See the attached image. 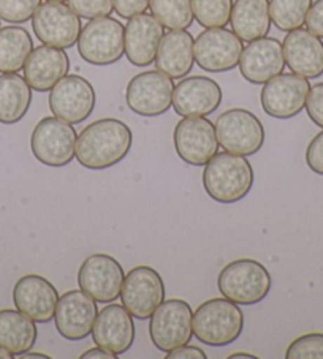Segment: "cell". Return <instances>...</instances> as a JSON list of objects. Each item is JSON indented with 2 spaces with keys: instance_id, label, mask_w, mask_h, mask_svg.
<instances>
[{
  "instance_id": "cell-33",
  "label": "cell",
  "mask_w": 323,
  "mask_h": 359,
  "mask_svg": "<svg viewBox=\"0 0 323 359\" xmlns=\"http://www.w3.org/2000/svg\"><path fill=\"white\" fill-rule=\"evenodd\" d=\"M287 359H323V334L309 332L295 339L285 351Z\"/></svg>"
},
{
  "instance_id": "cell-28",
  "label": "cell",
  "mask_w": 323,
  "mask_h": 359,
  "mask_svg": "<svg viewBox=\"0 0 323 359\" xmlns=\"http://www.w3.org/2000/svg\"><path fill=\"white\" fill-rule=\"evenodd\" d=\"M39 337L35 321L16 309L0 311V346L15 356L34 348Z\"/></svg>"
},
{
  "instance_id": "cell-23",
  "label": "cell",
  "mask_w": 323,
  "mask_h": 359,
  "mask_svg": "<svg viewBox=\"0 0 323 359\" xmlns=\"http://www.w3.org/2000/svg\"><path fill=\"white\" fill-rule=\"evenodd\" d=\"M24 79L37 92H48L65 78L70 72V59L65 49L41 45L34 51L24 64Z\"/></svg>"
},
{
  "instance_id": "cell-15",
  "label": "cell",
  "mask_w": 323,
  "mask_h": 359,
  "mask_svg": "<svg viewBox=\"0 0 323 359\" xmlns=\"http://www.w3.org/2000/svg\"><path fill=\"white\" fill-rule=\"evenodd\" d=\"M173 142L178 157L192 166H204L219 149L216 126L206 117H183L173 132Z\"/></svg>"
},
{
  "instance_id": "cell-20",
  "label": "cell",
  "mask_w": 323,
  "mask_h": 359,
  "mask_svg": "<svg viewBox=\"0 0 323 359\" xmlns=\"http://www.w3.org/2000/svg\"><path fill=\"white\" fill-rule=\"evenodd\" d=\"M285 67L282 43L271 36L253 40L242 49L239 59L241 76L251 84H265L281 75Z\"/></svg>"
},
{
  "instance_id": "cell-36",
  "label": "cell",
  "mask_w": 323,
  "mask_h": 359,
  "mask_svg": "<svg viewBox=\"0 0 323 359\" xmlns=\"http://www.w3.org/2000/svg\"><path fill=\"white\" fill-rule=\"evenodd\" d=\"M306 113L309 119L317 127L323 128V83H319L310 88L308 100H306Z\"/></svg>"
},
{
  "instance_id": "cell-44",
  "label": "cell",
  "mask_w": 323,
  "mask_h": 359,
  "mask_svg": "<svg viewBox=\"0 0 323 359\" xmlns=\"http://www.w3.org/2000/svg\"><path fill=\"white\" fill-rule=\"evenodd\" d=\"M15 355L13 353H10L8 350H5L4 346H0V359H11Z\"/></svg>"
},
{
  "instance_id": "cell-13",
  "label": "cell",
  "mask_w": 323,
  "mask_h": 359,
  "mask_svg": "<svg viewBox=\"0 0 323 359\" xmlns=\"http://www.w3.org/2000/svg\"><path fill=\"white\" fill-rule=\"evenodd\" d=\"M309 90V79L296 73H281L263 84L260 103L270 117L291 119L306 107Z\"/></svg>"
},
{
  "instance_id": "cell-1",
  "label": "cell",
  "mask_w": 323,
  "mask_h": 359,
  "mask_svg": "<svg viewBox=\"0 0 323 359\" xmlns=\"http://www.w3.org/2000/svg\"><path fill=\"white\" fill-rule=\"evenodd\" d=\"M132 144L133 135L127 123L105 117L89 123L78 135L77 160L88 170H108L128 156Z\"/></svg>"
},
{
  "instance_id": "cell-42",
  "label": "cell",
  "mask_w": 323,
  "mask_h": 359,
  "mask_svg": "<svg viewBox=\"0 0 323 359\" xmlns=\"http://www.w3.org/2000/svg\"><path fill=\"white\" fill-rule=\"evenodd\" d=\"M16 358H20V359H49L51 356H48V355H45V353H35V351H24V353H21V355H18Z\"/></svg>"
},
{
  "instance_id": "cell-9",
  "label": "cell",
  "mask_w": 323,
  "mask_h": 359,
  "mask_svg": "<svg viewBox=\"0 0 323 359\" xmlns=\"http://www.w3.org/2000/svg\"><path fill=\"white\" fill-rule=\"evenodd\" d=\"M175 83L159 70L138 73L130 79L126 89V102L130 111L143 117H157L173 107Z\"/></svg>"
},
{
  "instance_id": "cell-4",
  "label": "cell",
  "mask_w": 323,
  "mask_h": 359,
  "mask_svg": "<svg viewBox=\"0 0 323 359\" xmlns=\"http://www.w3.org/2000/svg\"><path fill=\"white\" fill-rule=\"evenodd\" d=\"M244 330V315L227 298L204 301L194 312V336L209 346L233 344Z\"/></svg>"
},
{
  "instance_id": "cell-18",
  "label": "cell",
  "mask_w": 323,
  "mask_h": 359,
  "mask_svg": "<svg viewBox=\"0 0 323 359\" xmlns=\"http://www.w3.org/2000/svg\"><path fill=\"white\" fill-rule=\"evenodd\" d=\"M59 298L54 285L37 274L22 276L13 287L15 307L35 323H49L54 318Z\"/></svg>"
},
{
  "instance_id": "cell-3",
  "label": "cell",
  "mask_w": 323,
  "mask_h": 359,
  "mask_svg": "<svg viewBox=\"0 0 323 359\" xmlns=\"http://www.w3.org/2000/svg\"><path fill=\"white\" fill-rule=\"evenodd\" d=\"M271 274L265 266L251 258H239L223 266L217 277V288L223 298L238 306L262 302L271 292Z\"/></svg>"
},
{
  "instance_id": "cell-14",
  "label": "cell",
  "mask_w": 323,
  "mask_h": 359,
  "mask_svg": "<svg viewBox=\"0 0 323 359\" xmlns=\"http://www.w3.org/2000/svg\"><path fill=\"white\" fill-rule=\"evenodd\" d=\"M51 113L68 123H81L94 113L97 95L88 79L79 75H67L49 92Z\"/></svg>"
},
{
  "instance_id": "cell-39",
  "label": "cell",
  "mask_w": 323,
  "mask_h": 359,
  "mask_svg": "<svg viewBox=\"0 0 323 359\" xmlns=\"http://www.w3.org/2000/svg\"><path fill=\"white\" fill-rule=\"evenodd\" d=\"M309 32L323 39V0H315L310 5V10L306 16V22Z\"/></svg>"
},
{
  "instance_id": "cell-19",
  "label": "cell",
  "mask_w": 323,
  "mask_h": 359,
  "mask_svg": "<svg viewBox=\"0 0 323 359\" xmlns=\"http://www.w3.org/2000/svg\"><path fill=\"white\" fill-rule=\"evenodd\" d=\"M222 89L213 78L189 76L181 79L173 92V108L181 117H206L222 103Z\"/></svg>"
},
{
  "instance_id": "cell-43",
  "label": "cell",
  "mask_w": 323,
  "mask_h": 359,
  "mask_svg": "<svg viewBox=\"0 0 323 359\" xmlns=\"http://www.w3.org/2000/svg\"><path fill=\"white\" fill-rule=\"evenodd\" d=\"M228 359H258V356L251 355V353H233L230 355Z\"/></svg>"
},
{
  "instance_id": "cell-45",
  "label": "cell",
  "mask_w": 323,
  "mask_h": 359,
  "mask_svg": "<svg viewBox=\"0 0 323 359\" xmlns=\"http://www.w3.org/2000/svg\"><path fill=\"white\" fill-rule=\"evenodd\" d=\"M48 2H65V0H48Z\"/></svg>"
},
{
  "instance_id": "cell-11",
  "label": "cell",
  "mask_w": 323,
  "mask_h": 359,
  "mask_svg": "<svg viewBox=\"0 0 323 359\" xmlns=\"http://www.w3.org/2000/svg\"><path fill=\"white\" fill-rule=\"evenodd\" d=\"M126 272L116 258L94 253L84 259L78 271V287L100 304H110L121 296Z\"/></svg>"
},
{
  "instance_id": "cell-22",
  "label": "cell",
  "mask_w": 323,
  "mask_h": 359,
  "mask_svg": "<svg viewBox=\"0 0 323 359\" xmlns=\"http://www.w3.org/2000/svg\"><path fill=\"white\" fill-rule=\"evenodd\" d=\"M285 65L291 73L315 79L323 75V41L308 29H295L282 41Z\"/></svg>"
},
{
  "instance_id": "cell-30",
  "label": "cell",
  "mask_w": 323,
  "mask_h": 359,
  "mask_svg": "<svg viewBox=\"0 0 323 359\" xmlns=\"http://www.w3.org/2000/svg\"><path fill=\"white\" fill-rule=\"evenodd\" d=\"M152 16L170 30H185L194 22L192 0H151Z\"/></svg>"
},
{
  "instance_id": "cell-27",
  "label": "cell",
  "mask_w": 323,
  "mask_h": 359,
  "mask_svg": "<svg viewBox=\"0 0 323 359\" xmlns=\"http://www.w3.org/2000/svg\"><path fill=\"white\" fill-rule=\"evenodd\" d=\"M32 104V88L18 73L0 76V123L13 126L26 117Z\"/></svg>"
},
{
  "instance_id": "cell-24",
  "label": "cell",
  "mask_w": 323,
  "mask_h": 359,
  "mask_svg": "<svg viewBox=\"0 0 323 359\" xmlns=\"http://www.w3.org/2000/svg\"><path fill=\"white\" fill-rule=\"evenodd\" d=\"M165 27L152 15H136L126 26V57L135 67L151 65L157 55Z\"/></svg>"
},
{
  "instance_id": "cell-2",
  "label": "cell",
  "mask_w": 323,
  "mask_h": 359,
  "mask_svg": "<svg viewBox=\"0 0 323 359\" xmlns=\"http://www.w3.org/2000/svg\"><path fill=\"white\" fill-rule=\"evenodd\" d=\"M253 168L249 160L232 152H220L204 165L203 187L211 200L220 204H233L251 194Z\"/></svg>"
},
{
  "instance_id": "cell-40",
  "label": "cell",
  "mask_w": 323,
  "mask_h": 359,
  "mask_svg": "<svg viewBox=\"0 0 323 359\" xmlns=\"http://www.w3.org/2000/svg\"><path fill=\"white\" fill-rule=\"evenodd\" d=\"M206 353L198 346L185 344L166 353V359H206Z\"/></svg>"
},
{
  "instance_id": "cell-10",
  "label": "cell",
  "mask_w": 323,
  "mask_h": 359,
  "mask_svg": "<svg viewBox=\"0 0 323 359\" xmlns=\"http://www.w3.org/2000/svg\"><path fill=\"white\" fill-rule=\"evenodd\" d=\"M121 301L133 318H151L155 309L165 301L164 278L154 268L136 266L124 278Z\"/></svg>"
},
{
  "instance_id": "cell-29",
  "label": "cell",
  "mask_w": 323,
  "mask_h": 359,
  "mask_svg": "<svg viewBox=\"0 0 323 359\" xmlns=\"http://www.w3.org/2000/svg\"><path fill=\"white\" fill-rule=\"evenodd\" d=\"M34 40L24 27L7 26L0 29V73H18L24 68Z\"/></svg>"
},
{
  "instance_id": "cell-21",
  "label": "cell",
  "mask_w": 323,
  "mask_h": 359,
  "mask_svg": "<svg viewBox=\"0 0 323 359\" xmlns=\"http://www.w3.org/2000/svg\"><path fill=\"white\" fill-rule=\"evenodd\" d=\"M135 334V321L132 315L126 307L113 304V302H110V306L103 307L98 312L94 327H92L94 344L117 356L132 348Z\"/></svg>"
},
{
  "instance_id": "cell-38",
  "label": "cell",
  "mask_w": 323,
  "mask_h": 359,
  "mask_svg": "<svg viewBox=\"0 0 323 359\" xmlns=\"http://www.w3.org/2000/svg\"><path fill=\"white\" fill-rule=\"evenodd\" d=\"M114 11L124 20H130L136 15L145 13L151 0H113Z\"/></svg>"
},
{
  "instance_id": "cell-6",
  "label": "cell",
  "mask_w": 323,
  "mask_h": 359,
  "mask_svg": "<svg viewBox=\"0 0 323 359\" xmlns=\"http://www.w3.org/2000/svg\"><path fill=\"white\" fill-rule=\"evenodd\" d=\"M78 133L72 123L55 116L43 117L30 136V149L40 163L60 168L77 157Z\"/></svg>"
},
{
  "instance_id": "cell-16",
  "label": "cell",
  "mask_w": 323,
  "mask_h": 359,
  "mask_svg": "<svg viewBox=\"0 0 323 359\" xmlns=\"http://www.w3.org/2000/svg\"><path fill=\"white\" fill-rule=\"evenodd\" d=\"M242 49V40L233 30L206 29L195 39V62L204 72H230L239 65Z\"/></svg>"
},
{
  "instance_id": "cell-26",
  "label": "cell",
  "mask_w": 323,
  "mask_h": 359,
  "mask_svg": "<svg viewBox=\"0 0 323 359\" xmlns=\"http://www.w3.org/2000/svg\"><path fill=\"white\" fill-rule=\"evenodd\" d=\"M230 24L242 41L263 39L271 29L270 0H235Z\"/></svg>"
},
{
  "instance_id": "cell-41",
  "label": "cell",
  "mask_w": 323,
  "mask_h": 359,
  "mask_svg": "<svg viewBox=\"0 0 323 359\" xmlns=\"http://www.w3.org/2000/svg\"><path fill=\"white\" fill-rule=\"evenodd\" d=\"M91 358L92 359H114L117 358V355L102 348V346H95V348H91L81 355V359H91Z\"/></svg>"
},
{
  "instance_id": "cell-5",
  "label": "cell",
  "mask_w": 323,
  "mask_h": 359,
  "mask_svg": "<svg viewBox=\"0 0 323 359\" xmlns=\"http://www.w3.org/2000/svg\"><path fill=\"white\" fill-rule=\"evenodd\" d=\"M77 45L79 55L88 64L113 65L126 54V29L114 18H97L81 29Z\"/></svg>"
},
{
  "instance_id": "cell-35",
  "label": "cell",
  "mask_w": 323,
  "mask_h": 359,
  "mask_svg": "<svg viewBox=\"0 0 323 359\" xmlns=\"http://www.w3.org/2000/svg\"><path fill=\"white\" fill-rule=\"evenodd\" d=\"M68 7L84 20L110 16L114 11L113 0H68Z\"/></svg>"
},
{
  "instance_id": "cell-32",
  "label": "cell",
  "mask_w": 323,
  "mask_h": 359,
  "mask_svg": "<svg viewBox=\"0 0 323 359\" xmlns=\"http://www.w3.org/2000/svg\"><path fill=\"white\" fill-rule=\"evenodd\" d=\"M233 0H192L194 18L204 29L225 27L232 16Z\"/></svg>"
},
{
  "instance_id": "cell-34",
  "label": "cell",
  "mask_w": 323,
  "mask_h": 359,
  "mask_svg": "<svg viewBox=\"0 0 323 359\" xmlns=\"http://www.w3.org/2000/svg\"><path fill=\"white\" fill-rule=\"evenodd\" d=\"M41 0H0V20L10 24H24L32 20Z\"/></svg>"
},
{
  "instance_id": "cell-12",
  "label": "cell",
  "mask_w": 323,
  "mask_h": 359,
  "mask_svg": "<svg viewBox=\"0 0 323 359\" xmlns=\"http://www.w3.org/2000/svg\"><path fill=\"white\" fill-rule=\"evenodd\" d=\"M32 29L43 45L72 48L81 34V18L64 2L41 4L32 16Z\"/></svg>"
},
{
  "instance_id": "cell-37",
  "label": "cell",
  "mask_w": 323,
  "mask_h": 359,
  "mask_svg": "<svg viewBox=\"0 0 323 359\" xmlns=\"http://www.w3.org/2000/svg\"><path fill=\"white\" fill-rule=\"evenodd\" d=\"M306 163L310 171L323 176V130L310 140L306 149Z\"/></svg>"
},
{
  "instance_id": "cell-25",
  "label": "cell",
  "mask_w": 323,
  "mask_h": 359,
  "mask_svg": "<svg viewBox=\"0 0 323 359\" xmlns=\"http://www.w3.org/2000/svg\"><path fill=\"white\" fill-rule=\"evenodd\" d=\"M195 40L187 30H170L160 41L155 67L171 79H183L195 64Z\"/></svg>"
},
{
  "instance_id": "cell-7",
  "label": "cell",
  "mask_w": 323,
  "mask_h": 359,
  "mask_svg": "<svg viewBox=\"0 0 323 359\" xmlns=\"http://www.w3.org/2000/svg\"><path fill=\"white\" fill-rule=\"evenodd\" d=\"M214 126L219 146L236 156H253L265 144L263 123L247 109H228L217 117Z\"/></svg>"
},
{
  "instance_id": "cell-31",
  "label": "cell",
  "mask_w": 323,
  "mask_h": 359,
  "mask_svg": "<svg viewBox=\"0 0 323 359\" xmlns=\"http://www.w3.org/2000/svg\"><path fill=\"white\" fill-rule=\"evenodd\" d=\"M310 5L312 0H270L271 22L282 32L300 29L306 22Z\"/></svg>"
},
{
  "instance_id": "cell-8",
  "label": "cell",
  "mask_w": 323,
  "mask_h": 359,
  "mask_svg": "<svg viewBox=\"0 0 323 359\" xmlns=\"http://www.w3.org/2000/svg\"><path fill=\"white\" fill-rule=\"evenodd\" d=\"M194 336V312L183 299L164 301L149 321V337L160 351H171L189 344Z\"/></svg>"
},
{
  "instance_id": "cell-17",
  "label": "cell",
  "mask_w": 323,
  "mask_h": 359,
  "mask_svg": "<svg viewBox=\"0 0 323 359\" xmlns=\"http://www.w3.org/2000/svg\"><path fill=\"white\" fill-rule=\"evenodd\" d=\"M97 315V301L83 290H70L60 296L55 307V330L64 339L78 342L92 334Z\"/></svg>"
}]
</instances>
